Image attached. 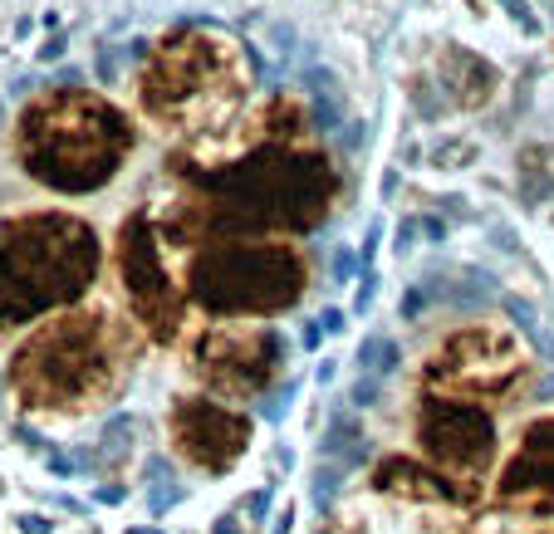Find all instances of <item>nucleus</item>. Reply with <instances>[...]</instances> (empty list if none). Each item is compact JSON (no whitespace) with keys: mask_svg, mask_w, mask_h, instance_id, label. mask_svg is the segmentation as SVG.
<instances>
[{"mask_svg":"<svg viewBox=\"0 0 554 534\" xmlns=\"http://www.w3.org/2000/svg\"><path fill=\"white\" fill-rule=\"evenodd\" d=\"M378 240H383V221H373V226H368V236H364V250H358L364 270H373V255H378Z\"/></svg>","mask_w":554,"mask_h":534,"instance_id":"nucleus-25","label":"nucleus"},{"mask_svg":"<svg viewBox=\"0 0 554 534\" xmlns=\"http://www.w3.org/2000/svg\"><path fill=\"white\" fill-rule=\"evenodd\" d=\"M305 93H309V108H315V128L319 132H334L344 123V89L334 79V69H305Z\"/></svg>","mask_w":554,"mask_h":534,"instance_id":"nucleus-12","label":"nucleus"},{"mask_svg":"<svg viewBox=\"0 0 554 534\" xmlns=\"http://www.w3.org/2000/svg\"><path fill=\"white\" fill-rule=\"evenodd\" d=\"M373 299H378V275L364 270V280H358V295H354V314H368Z\"/></svg>","mask_w":554,"mask_h":534,"instance_id":"nucleus-21","label":"nucleus"},{"mask_svg":"<svg viewBox=\"0 0 554 534\" xmlns=\"http://www.w3.org/2000/svg\"><path fill=\"white\" fill-rule=\"evenodd\" d=\"M501 500L515 510H554V422H535L520 451L505 461Z\"/></svg>","mask_w":554,"mask_h":534,"instance_id":"nucleus-9","label":"nucleus"},{"mask_svg":"<svg viewBox=\"0 0 554 534\" xmlns=\"http://www.w3.org/2000/svg\"><path fill=\"white\" fill-rule=\"evenodd\" d=\"M128 534H162V529H158V525H132Z\"/></svg>","mask_w":554,"mask_h":534,"instance_id":"nucleus-38","label":"nucleus"},{"mask_svg":"<svg viewBox=\"0 0 554 534\" xmlns=\"http://www.w3.org/2000/svg\"><path fill=\"white\" fill-rule=\"evenodd\" d=\"M339 466H319L315 471V510H329V500H334V490H339Z\"/></svg>","mask_w":554,"mask_h":534,"instance_id":"nucleus-19","label":"nucleus"},{"mask_svg":"<svg viewBox=\"0 0 554 534\" xmlns=\"http://www.w3.org/2000/svg\"><path fill=\"white\" fill-rule=\"evenodd\" d=\"M505 5H510V15H515V20H520V25H525V30H535V20H530V10H525V0H505Z\"/></svg>","mask_w":554,"mask_h":534,"instance_id":"nucleus-33","label":"nucleus"},{"mask_svg":"<svg viewBox=\"0 0 554 534\" xmlns=\"http://www.w3.org/2000/svg\"><path fill=\"white\" fill-rule=\"evenodd\" d=\"M25 167L54 191H93L118 172L128 152V128L93 93H59L25 118Z\"/></svg>","mask_w":554,"mask_h":534,"instance_id":"nucleus-2","label":"nucleus"},{"mask_svg":"<svg viewBox=\"0 0 554 534\" xmlns=\"http://www.w3.org/2000/svg\"><path fill=\"white\" fill-rule=\"evenodd\" d=\"M99 270V240L74 216H20L0 226V324L40 319L83 295Z\"/></svg>","mask_w":554,"mask_h":534,"instance_id":"nucleus-1","label":"nucleus"},{"mask_svg":"<svg viewBox=\"0 0 554 534\" xmlns=\"http://www.w3.org/2000/svg\"><path fill=\"white\" fill-rule=\"evenodd\" d=\"M417 230H423V226H417V221H407L403 230H397V255H407V250H413V246H417V240H413V236H417Z\"/></svg>","mask_w":554,"mask_h":534,"instance_id":"nucleus-28","label":"nucleus"},{"mask_svg":"<svg viewBox=\"0 0 554 534\" xmlns=\"http://www.w3.org/2000/svg\"><path fill=\"white\" fill-rule=\"evenodd\" d=\"M383 393V378H358L354 387H348V397H354V407H373Z\"/></svg>","mask_w":554,"mask_h":534,"instance_id":"nucleus-20","label":"nucleus"},{"mask_svg":"<svg viewBox=\"0 0 554 534\" xmlns=\"http://www.w3.org/2000/svg\"><path fill=\"white\" fill-rule=\"evenodd\" d=\"M182 500V485H172V476H167V466L162 461H152V490H148V510L152 515H162L167 505H177Z\"/></svg>","mask_w":554,"mask_h":534,"instance_id":"nucleus-16","label":"nucleus"},{"mask_svg":"<svg viewBox=\"0 0 554 534\" xmlns=\"http://www.w3.org/2000/svg\"><path fill=\"white\" fill-rule=\"evenodd\" d=\"M270 40H275V54H295V44H299V34H295V25H285V20H275L270 25Z\"/></svg>","mask_w":554,"mask_h":534,"instance_id":"nucleus-23","label":"nucleus"},{"mask_svg":"<svg viewBox=\"0 0 554 534\" xmlns=\"http://www.w3.org/2000/svg\"><path fill=\"white\" fill-rule=\"evenodd\" d=\"M113 69H118V50H103L99 54V79H113Z\"/></svg>","mask_w":554,"mask_h":534,"instance_id":"nucleus-32","label":"nucleus"},{"mask_svg":"<svg viewBox=\"0 0 554 534\" xmlns=\"http://www.w3.org/2000/svg\"><path fill=\"white\" fill-rule=\"evenodd\" d=\"M334 373H339V363H334V358H324V363H319V383H329Z\"/></svg>","mask_w":554,"mask_h":534,"instance_id":"nucleus-36","label":"nucleus"},{"mask_svg":"<svg viewBox=\"0 0 554 534\" xmlns=\"http://www.w3.org/2000/svg\"><path fill=\"white\" fill-rule=\"evenodd\" d=\"M207 187L226 191V206L250 211L256 221H280V226H309L324 216L329 201V172L319 157H275L256 152L231 172L211 177Z\"/></svg>","mask_w":554,"mask_h":534,"instance_id":"nucleus-5","label":"nucleus"},{"mask_svg":"<svg viewBox=\"0 0 554 534\" xmlns=\"http://www.w3.org/2000/svg\"><path fill=\"white\" fill-rule=\"evenodd\" d=\"M172 436H177V446H182V456L191 466L221 476V471H231V461L246 451L250 427H246V417L207 403V397H187V403H177V412H172Z\"/></svg>","mask_w":554,"mask_h":534,"instance_id":"nucleus-7","label":"nucleus"},{"mask_svg":"<svg viewBox=\"0 0 554 534\" xmlns=\"http://www.w3.org/2000/svg\"><path fill=\"white\" fill-rule=\"evenodd\" d=\"M20 529H25V534H50V519H40V515H20Z\"/></svg>","mask_w":554,"mask_h":534,"instance_id":"nucleus-31","label":"nucleus"},{"mask_svg":"<svg viewBox=\"0 0 554 534\" xmlns=\"http://www.w3.org/2000/svg\"><path fill=\"white\" fill-rule=\"evenodd\" d=\"M549 534H554V529H549Z\"/></svg>","mask_w":554,"mask_h":534,"instance_id":"nucleus-39","label":"nucleus"},{"mask_svg":"<svg viewBox=\"0 0 554 534\" xmlns=\"http://www.w3.org/2000/svg\"><path fill=\"white\" fill-rule=\"evenodd\" d=\"M211 534H236V519H231V515H221V519L211 525Z\"/></svg>","mask_w":554,"mask_h":534,"instance_id":"nucleus-35","label":"nucleus"},{"mask_svg":"<svg viewBox=\"0 0 554 534\" xmlns=\"http://www.w3.org/2000/svg\"><path fill=\"white\" fill-rule=\"evenodd\" d=\"M265 510H270V490H250L246 500H240V515H246L250 525H260V519H265Z\"/></svg>","mask_w":554,"mask_h":534,"instance_id":"nucleus-22","label":"nucleus"},{"mask_svg":"<svg viewBox=\"0 0 554 534\" xmlns=\"http://www.w3.org/2000/svg\"><path fill=\"white\" fill-rule=\"evenodd\" d=\"M417 226H423V236L432 240V246H442V236H447V226H442L437 216H423V221H417Z\"/></svg>","mask_w":554,"mask_h":534,"instance_id":"nucleus-27","label":"nucleus"},{"mask_svg":"<svg viewBox=\"0 0 554 534\" xmlns=\"http://www.w3.org/2000/svg\"><path fill=\"white\" fill-rule=\"evenodd\" d=\"M113 378V344L99 319H59L15 354V383L25 403L83 407Z\"/></svg>","mask_w":554,"mask_h":534,"instance_id":"nucleus-3","label":"nucleus"},{"mask_svg":"<svg viewBox=\"0 0 554 534\" xmlns=\"http://www.w3.org/2000/svg\"><path fill=\"white\" fill-rule=\"evenodd\" d=\"M295 295L299 265L275 246H221L191 265V299L216 314H270Z\"/></svg>","mask_w":554,"mask_h":534,"instance_id":"nucleus-4","label":"nucleus"},{"mask_svg":"<svg viewBox=\"0 0 554 534\" xmlns=\"http://www.w3.org/2000/svg\"><path fill=\"white\" fill-rule=\"evenodd\" d=\"M505 314L515 319V329H525L530 338H535L539 348H549V338H539V324H535V309L525 305V299H515V295H505Z\"/></svg>","mask_w":554,"mask_h":534,"instance_id":"nucleus-17","label":"nucleus"},{"mask_svg":"<svg viewBox=\"0 0 554 534\" xmlns=\"http://www.w3.org/2000/svg\"><path fill=\"white\" fill-rule=\"evenodd\" d=\"M358 373H364V378H388V373L397 368V344L388 334H368L364 344H358Z\"/></svg>","mask_w":554,"mask_h":534,"instance_id":"nucleus-15","label":"nucleus"},{"mask_svg":"<svg viewBox=\"0 0 554 534\" xmlns=\"http://www.w3.org/2000/svg\"><path fill=\"white\" fill-rule=\"evenodd\" d=\"M40 54H44V59H59V54H64V40H50V44H44Z\"/></svg>","mask_w":554,"mask_h":534,"instance_id":"nucleus-37","label":"nucleus"},{"mask_svg":"<svg viewBox=\"0 0 554 534\" xmlns=\"http://www.w3.org/2000/svg\"><path fill=\"white\" fill-rule=\"evenodd\" d=\"M344 534H427L423 525H413L407 515H388V510H358L354 519L344 525Z\"/></svg>","mask_w":554,"mask_h":534,"instance_id":"nucleus-14","label":"nucleus"},{"mask_svg":"<svg viewBox=\"0 0 554 534\" xmlns=\"http://www.w3.org/2000/svg\"><path fill=\"white\" fill-rule=\"evenodd\" d=\"M423 305H427V289H413V295L403 299V319H417V314H423Z\"/></svg>","mask_w":554,"mask_h":534,"instance_id":"nucleus-26","label":"nucleus"},{"mask_svg":"<svg viewBox=\"0 0 554 534\" xmlns=\"http://www.w3.org/2000/svg\"><path fill=\"white\" fill-rule=\"evenodd\" d=\"M280 334H256L250 344L246 338H211L201 368L221 393H260L265 378L280 368Z\"/></svg>","mask_w":554,"mask_h":534,"instance_id":"nucleus-10","label":"nucleus"},{"mask_svg":"<svg viewBox=\"0 0 554 534\" xmlns=\"http://www.w3.org/2000/svg\"><path fill=\"white\" fill-rule=\"evenodd\" d=\"M510 363H505L501 348H491L486 338L481 344H452L447 348V363H442V378L466 387V393H486V387H501Z\"/></svg>","mask_w":554,"mask_h":534,"instance_id":"nucleus-11","label":"nucleus"},{"mask_svg":"<svg viewBox=\"0 0 554 534\" xmlns=\"http://www.w3.org/2000/svg\"><path fill=\"white\" fill-rule=\"evenodd\" d=\"M334 285H348V280H364V260H358V250H348V246H339L334 250Z\"/></svg>","mask_w":554,"mask_h":534,"instance_id":"nucleus-18","label":"nucleus"},{"mask_svg":"<svg viewBox=\"0 0 554 534\" xmlns=\"http://www.w3.org/2000/svg\"><path fill=\"white\" fill-rule=\"evenodd\" d=\"M417 442L432 466L447 476H486L496 461V422L471 403H452V397H427L423 422H417Z\"/></svg>","mask_w":554,"mask_h":534,"instance_id":"nucleus-6","label":"nucleus"},{"mask_svg":"<svg viewBox=\"0 0 554 534\" xmlns=\"http://www.w3.org/2000/svg\"><path fill=\"white\" fill-rule=\"evenodd\" d=\"M123 275H128V299H132V309H138V319L158 338L172 334L177 299L162 280V265H158V255H152L148 221H142V216H132L128 230H123Z\"/></svg>","mask_w":554,"mask_h":534,"instance_id":"nucleus-8","label":"nucleus"},{"mask_svg":"<svg viewBox=\"0 0 554 534\" xmlns=\"http://www.w3.org/2000/svg\"><path fill=\"white\" fill-rule=\"evenodd\" d=\"M290 393H295V387H280L275 397H265V403H260V417L280 422V417H285V407H290Z\"/></svg>","mask_w":554,"mask_h":534,"instance_id":"nucleus-24","label":"nucleus"},{"mask_svg":"<svg viewBox=\"0 0 554 534\" xmlns=\"http://www.w3.org/2000/svg\"><path fill=\"white\" fill-rule=\"evenodd\" d=\"M299 338H305V348H309V354H315V348L324 344V324H315V319H309V324H305V334H299Z\"/></svg>","mask_w":554,"mask_h":534,"instance_id":"nucleus-30","label":"nucleus"},{"mask_svg":"<svg viewBox=\"0 0 554 534\" xmlns=\"http://www.w3.org/2000/svg\"><path fill=\"white\" fill-rule=\"evenodd\" d=\"M132 432H138V417H132V412H118V417L103 427L99 446H93V456H99L103 466H118V461L132 451Z\"/></svg>","mask_w":554,"mask_h":534,"instance_id":"nucleus-13","label":"nucleus"},{"mask_svg":"<svg viewBox=\"0 0 554 534\" xmlns=\"http://www.w3.org/2000/svg\"><path fill=\"white\" fill-rule=\"evenodd\" d=\"M344 319H348V314H344V309H324V314H319V324H324V334H339V329H344Z\"/></svg>","mask_w":554,"mask_h":534,"instance_id":"nucleus-29","label":"nucleus"},{"mask_svg":"<svg viewBox=\"0 0 554 534\" xmlns=\"http://www.w3.org/2000/svg\"><path fill=\"white\" fill-rule=\"evenodd\" d=\"M123 500V485H99V505H118Z\"/></svg>","mask_w":554,"mask_h":534,"instance_id":"nucleus-34","label":"nucleus"}]
</instances>
